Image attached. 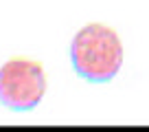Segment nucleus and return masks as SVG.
<instances>
[{
  "label": "nucleus",
  "mask_w": 149,
  "mask_h": 132,
  "mask_svg": "<svg viewBox=\"0 0 149 132\" xmlns=\"http://www.w3.org/2000/svg\"><path fill=\"white\" fill-rule=\"evenodd\" d=\"M70 62L74 73L90 84H105L123 66V42L105 24H86L70 42Z\"/></svg>",
  "instance_id": "1"
},
{
  "label": "nucleus",
  "mask_w": 149,
  "mask_h": 132,
  "mask_svg": "<svg viewBox=\"0 0 149 132\" xmlns=\"http://www.w3.org/2000/svg\"><path fill=\"white\" fill-rule=\"evenodd\" d=\"M46 95V73L40 62L13 57L0 66V104L15 112L40 106Z\"/></svg>",
  "instance_id": "2"
}]
</instances>
